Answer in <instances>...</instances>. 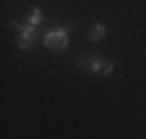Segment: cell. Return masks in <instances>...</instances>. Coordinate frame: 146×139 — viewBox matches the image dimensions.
<instances>
[{"label":"cell","instance_id":"cell-4","mask_svg":"<svg viewBox=\"0 0 146 139\" xmlns=\"http://www.w3.org/2000/svg\"><path fill=\"white\" fill-rule=\"evenodd\" d=\"M104 37H107V23H95L93 28H90V32H88V40L90 42H100Z\"/></svg>","mask_w":146,"mask_h":139},{"label":"cell","instance_id":"cell-5","mask_svg":"<svg viewBox=\"0 0 146 139\" xmlns=\"http://www.w3.org/2000/svg\"><path fill=\"white\" fill-rule=\"evenodd\" d=\"M42 19H44V14H42L40 7H30V9H28V26H35V28H37V26L42 23Z\"/></svg>","mask_w":146,"mask_h":139},{"label":"cell","instance_id":"cell-2","mask_svg":"<svg viewBox=\"0 0 146 139\" xmlns=\"http://www.w3.org/2000/svg\"><path fill=\"white\" fill-rule=\"evenodd\" d=\"M9 26H12V30L19 32V35H16V46H19V49H30L35 44V35H37V28H35V26H21L16 21H12Z\"/></svg>","mask_w":146,"mask_h":139},{"label":"cell","instance_id":"cell-3","mask_svg":"<svg viewBox=\"0 0 146 139\" xmlns=\"http://www.w3.org/2000/svg\"><path fill=\"white\" fill-rule=\"evenodd\" d=\"M88 70L93 74H98V77H111L114 74V63L111 60H107V58H93L90 60V65H88Z\"/></svg>","mask_w":146,"mask_h":139},{"label":"cell","instance_id":"cell-1","mask_svg":"<svg viewBox=\"0 0 146 139\" xmlns=\"http://www.w3.org/2000/svg\"><path fill=\"white\" fill-rule=\"evenodd\" d=\"M44 46L46 49H53V51H63L67 44H70V30L58 26V28H49L44 32V37H42Z\"/></svg>","mask_w":146,"mask_h":139},{"label":"cell","instance_id":"cell-6","mask_svg":"<svg viewBox=\"0 0 146 139\" xmlns=\"http://www.w3.org/2000/svg\"><path fill=\"white\" fill-rule=\"evenodd\" d=\"M79 65H81V67H88L90 63H88V58H86V56H81V58H79Z\"/></svg>","mask_w":146,"mask_h":139}]
</instances>
